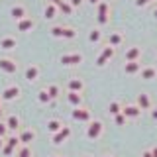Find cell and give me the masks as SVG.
Instances as JSON below:
<instances>
[{"mask_svg":"<svg viewBox=\"0 0 157 157\" xmlns=\"http://www.w3.org/2000/svg\"><path fill=\"white\" fill-rule=\"evenodd\" d=\"M6 126H8V130H18V126H20V120H18V116H8L6 118Z\"/></svg>","mask_w":157,"mask_h":157,"instance_id":"cell-26","label":"cell"},{"mask_svg":"<svg viewBox=\"0 0 157 157\" xmlns=\"http://www.w3.org/2000/svg\"><path fill=\"white\" fill-rule=\"evenodd\" d=\"M6 132H8L6 122H0V137H4V136H6Z\"/></svg>","mask_w":157,"mask_h":157,"instance_id":"cell-34","label":"cell"},{"mask_svg":"<svg viewBox=\"0 0 157 157\" xmlns=\"http://www.w3.org/2000/svg\"><path fill=\"white\" fill-rule=\"evenodd\" d=\"M102 134V122H98V120H92V122H88V128H86V136L90 137V140H96L98 136Z\"/></svg>","mask_w":157,"mask_h":157,"instance_id":"cell-3","label":"cell"},{"mask_svg":"<svg viewBox=\"0 0 157 157\" xmlns=\"http://www.w3.org/2000/svg\"><path fill=\"white\" fill-rule=\"evenodd\" d=\"M67 86H69V92H81L85 85H82V81H81V78H71Z\"/></svg>","mask_w":157,"mask_h":157,"instance_id":"cell-19","label":"cell"},{"mask_svg":"<svg viewBox=\"0 0 157 157\" xmlns=\"http://www.w3.org/2000/svg\"><path fill=\"white\" fill-rule=\"evenodd\" d=\"M0 71L4 73H16L18 71V65L14 59H8V57H0Z\"/></svg>","mask_w":157,"mask_h":157,"instance_id":"cell-4","label":"cell"},{"mask_svg":"<svg viewBox=\"0 0 157 157\" xmlns=\"http://www.w3.org/2000/svg\"><path fill=\"white\" fill-rule=\"evenodd\" d=\"M0 116H2V108H0Z\"/></svg>","mask_w":157,"mask_h":157,"instance_id":"cell-44","label":"cell"},{"mask_svg":"<svg viewBox=\"0 0 157 157\" xmlns=\"http://www.w3.org/2000/svg\"><path fill=\"white\" fill-rule=\"evenodd\" d=\"M104 157H110V155H104Z\"/></svg>","mask_w":157,"mask_h":157,"instance_id":"cell-45","label":"cell"},{"mask_svg":"<svg viewBox=\"0 0 157 157\" xmlns=\"http://www.w3.org/2000/svg\"><path fill=\"white\" fill-rule=\"evenodd\" d=\"M18 144H20L18 137H10L6 144H4V147H2V153L6 155V157H8V155H12V153H14V149L18 147Z\"/></svg>","mask_w":157,"mask_h":157,"instance_id":"cell-10","label":"cell"},{"mask_svg":"<svg viewBox=\"0 0 157 157\" xmlns=\"http://www.w3.org/2000/svg\"><path fill=\"white\" fill-rule=\"evenodd\" d=\"M49 2H51V4H55V6H59V4H61L63 0H49Z\"/></svg>","mask_w":157,"mask_h":157,"instance_id":"cell-38","label":"cell"},{"mask_svg":"<svg viewBox=\"0 0 157 157\" xmlns=\"http://www.w3.org/2000/svg\"><path fill=\"white\" fill-rule=\"evenodd\" d=\"M108 12H110V6H108V2H98V12H96V22L100 24H106L108 22Z\"/></svg>","mask_w":157,"mask_h":157,"instance_id":"cell-2","label":"cell"},{"mask_svg":"<svg viewBox=\"0 0 157 157\" xmlns=\"http://www.w3.org/2000/svg\"><path fill=\"white\" fill-rule=\"evenodd\" d=\"M124 71L128 73V75H136V73H140L141 71L140 61H128L126 65H124Z\"/></svg>","mask_w":157,"mask_h":157,"instance_id":"cell-14","label":"cell"},{"mask_svg":"<svg viewBox=\"0 0 157 157\" xmlns=\"http://www.w3.org/2000/svg\"><path fill=\"white\" fill-rule=\"evenodd\" d=\"M122 114H124L126 118H137V116H140L141 114V110H140V106H134V104H128L126 108H124V110H122Z\"/></svg>","mask_w":157,"mask_h":157,"instance_id":"cell-13","label":"cell"},{"mask_svg":"<svg viewBox=\"0 0 157 157\" xmlns=\"http://www.w3.org/2000/svg\"><path fill=\"white\" fill-rule=\"evenodd\" d=\"M37 75H39V67L37 65H32V67L26 69V78H28V81H36Z\"/></svg>","mask_w":157,"mask_h":157,"instance_id":"cell-23","label":"cell"},{"mask_svg":"<svg viewBox=\"0 0 157 157\" xmlns=\"http://www.w3.org/2000/svg\"><path fill=\"white\" fill-rule=\"evenodd\" d=\"M57 12H59L57 6H55V4H51V2H49L47 6H45V10H43V14H45V18H47V20H53V18L57 16Z\"/></svg>","mask_w":157,"mask_h":157,"instance_id":"cell-22","label":"cell"},{"mask_svg":"<svg viewBox=\"0 0 157 157\" xmlns=\"http://www.w3.org/2000/svg\"><path fill=\"white\" fill-rule=\"evenodd\" d=\"M10 16L20 22V20L28 18V12H26V8H24V6H12V8H10Z\"/></svg>","mask_w":157,"mask_h":157,"instance_id":"cell-11","label":"cell"},{"mask_svg":"<svg viewBox=\"0 0 157 157\" xmlns=\"http://www.w3.org/2000/svg\"><path fill=\"white\" fill-rule=\"evenodd\" d=\"M47 92H49V96H51V100H53V98L59 96V86L57 85H51V86L47 88Z\"/></svg>","mask_w":157,"mask_h":157,"instance_id":"cell-32","label":"cell"},{"mask_svg":"<svg viewBox=\"0 0 157 157\" xmlns=\"http://www.w3.org/2000/svg\"><path fill=\"white\" fill-rule=\"evenodd\" d=\"M88 2H90V4H96V6H98V0H88Z\"/></svg>","mask_w":157,"mask_h":157,"instance_id":"cell-42","label":"cell"},{"mask_svg":"<svg viewBox=\"0 0 157 157\" xmlns=\"http://www.w3.org/2000/svg\"><path fill=\"white\" fill-rule=\"evenodd\" d=\"M86 157H90V155H86Z\"/></svg>","mask_w":157,"mask_h":157,"instance_id":"cell-46","label":"cell"},{"mask_svg":"<svg viewBox=\"0 0 157 157\" xmlns=\"http://www.w3.org/2000/svg\"><path fill=\"white\" fill-rule=\"evenodd\" d=\"M108 110H110V114H112V116H116V114H120V112H122V108H120V104H118V102H110Z\"/></svg>","mask_w":157,"mask_h":157,"instance_id":"cell-30","label":"cell"},{"mask_svg":"<svg viewBox=\"0 0 157 157\" xmlns=\"http://www.w3.org/2000/svg\"><path fill=\"white\" fill-rule=\"evenodd\" d=\"M37 98H39V102H41V104H47V102L51 100V96H49V92H47V90H41Z\"/></svg>","mask_w":157,"mask_h":157,"instance_id":"cell-31","label":"cell"},{"mask_svg":"<svg viewBox=\"0 0 157 157\" xmlns=\"http://www.w3.org/2000/svg\"><path fill=\"white\" fill-rule=\"evenodd\" d=\"M153 16H155V18H157V10H155V12H153Z\"/></svg>","mask_w":157,"mask_h":157,"instance_id":"cell-43","label":"cell"},{"mask_svg":"<svg viewBox=\"0 0 157 157\" xmlns=\"http://www.w3.org/2000/svg\"><path fill=\"white\" fill-rule=\"evenodd\" d=\"M73 118H75V120H78V122H90V112L78 106V108H75V110H73Z\"/></svg>","mask_w":157,"mask_h":157,"instance_id":"cell-9","label":"cell"},{"mask_svg":"<svg viewBox=\"0 0 157 157\" xmlns=\"http://www.w3.org/2000/svg\"><path fill=\"white\" fill-rule=\"evenodd\" d=\"M114 122H116L118 126H124V124H126V116L120 112V114H116V116H114Z\"/></svg>","mask_w":157,"mask_h":157,"instance_id":"cell-33","label":"cell"},{"mask_svg":"<svg viewBox=\"0 0 157 157\" xmlns=\"http://www.w3.org/2000/svg\"><path fill=\"white\" fill-rule=\"evenodd\" d=\"M151 157H157V145L153 147V149H151Z\"/></svg>","mask_w":157,"mask_h":157,"instance_id":"cell-37","label":"cell"},{"mask_svg":"<svg viewBox=\"0 0 157 157\" xmlns=\"http://www.w3.org/2000/svg\"><path fill=\"white\" fill-rule=\"evenodd\" d=\"M122 41H124V36H122V33H118V32H114V33H110V36H108V45H110V47L120 45Z\"/></svg>","mask_w":157,"mask_h":157,"instance_id":"cell-18","label":"cell"},{"mask_svg":"<svg viewBox=\"0 0 157 157\" xmlns=\"http://www.w3.org/2000/svg\"><path fill=\"white\" fill-rule=\"evenodd\" d=\"M57 10H59V12H63L65 16H71V14H73V6L67 2V0H63V2L57 6Z\"/></svg>","mask_w":157,"mask_h":157,"instance_id":"cell-24","label":"cell"},{"mask_svg":"<svg viewBox=\"0 0 157 157\" xmlns=\"http://www.w3.org/2000/svg\"><path fill=\"white\" fill-rule=\"evenodd\" d=\"M0 47H2V49H14V47H16V39H14V37H2Z\"/></svg>","mask_w":157,"mask_h":157,"instance_id":"cell-25","label":"cell"},{"mask_svg":"<svg viewBox=\"0 0 157 157\" xmlns=\"http://www.w3.org/2000/svg\"><path fill=\"white\" fill-rule=\"evenodd\" d=\"M59 61H61L63 65H78V63L82 61V55L81 53H67V55H61Z\"/></svg>","mask_w":157,"mask_h":157,"instance_id":"cell-6","label":"cell"},{"mask_svg":"<svg viewBox=\"0 0 157 157\" xmlns=\"http://www.w3.org/2000/svg\"><path fill=\"white\" fill-rule=\"evenodd\" d=\"M141 157H151V151H144V155Z\"/></svg>","mask_w":157,"mask_h":157,"instance_id":"cell-39","label":"cell"},{"mask_svg":"<svg viewBox=\"0 0 157 157\" xmlns=\"http://www.w3.org/2000/svg\"><path fill=\"white\" fill-rule=\"evenodd\" d=\"M51 36L55 37H65V39H75L77 32L73 28H63V26H53L51 28Z\"/></svg>","mask_w":157,"mask_h":157,"instance_id":"cell-1","label":"cell"},{"mask_svg":"<svg viewBox=\"0 0 157 157\" xmlns=\"http://www.w3.org/2000/svg\"><path fill=\"white\" fill-rule=\"evenodd\" d=\"M137 106H140V110H149L151 108V100L145 92H141V94L137 96Z\"/></svg>","mask_w":157,"mask_h":157,"instance_id":"cell-16","label":"cell"},{"mask_svg":"<svg viewBox=\"0 0 157 157\" xmlns=\"http://www.w3.org/2000/svg\"><path fill=\"white\" fill-rule=\"evenodd\" d=\"M67 100L71 102V104L75 106V108H78V106L82 104V96H81V92H69V94H67Z\"/></svg>","mask_w":157,"mask_h":157,"instance_id":"cell-20","label":"cell"},{"mask_svg":"<svg viewBox=\"0 0 157 157\" xmlns=\"http://www.w3.org/2000/svg\"><path fill=\"white\" fill-rule=\"evenodd\" d=\"M100 37H102V33H100V29H98V28H94V29L88 32V41H90V43L100 41Z\"/></svg>","mask_w":157,"mask_h":157,"instance_id":"cell-27","label":"cell"},{"mask_svg":"<svg viewBox=\"0 0 157 157\" xmlns=\"http://www.w3.org/2000/svg\"><path fill=\"white\" fill-rule=\"evenodd\" d=\"M47 128H49V132H53V134H57V132H59V130L63 128V124H61L59 120H49V122H47Z\"/></svg>","mask_w":157,"mask_h":157,"instance_id":"cell-28","label":"cell"},{"mask_svg":"<svg viewBox=\"0 0 157 157\" xmlns=\"http://www.w3.org/2000/svg\"><path fill=\"white\" fill-rule=\"evenodd\" d=\"M4 144H6V141H4L2 137H0V149H2V147H4Z\"/></svg>","mask_w":157,"mask_h":157,"instance_id":"cell-41","label":"cell"},{"mask_svg":"<svg viewBox=\"0 0 157 157\" xmlns=\"http://www.w3.org/2000/svg\"><path fill=\"white\" fill-rule=\"evenodd\" d=\"M32 28H33V20L32 18H24V20L18 22V29H20V32H29Z\"/></svg>","mask_w":157,"mask_h":157,"instance_id":"cell-21","label":"cell"},{"mask_svg":"<svg viewBox=\"0 0 157 157\" xmlns=\"http://www.w3.org/2000/svg\"><path fill=\"white\" fill-rule=\"evenodd\" d=\"M151 116H153V120H157V110H153V112H151Z\"/></svg>","mask_w":157,"mask_h":157,"instance_id":"cell-40","label":"cell"},{"mask_svg":"<svg viewBox=\"0 0 157 157\" xmlns=\"http://www.w3.org/2000/svg\"><path fill=\"white\" fill-rule=\"evenodd\" d=\"M69 136H71V128H61L57 134H53V140H51V141L59 145V144H63V141H65Z\"/></svg>","mask_w":157,"mask_h":157,"instance_id":"cell-8","label":"cell"},{"mask_svg":"<svg viewBox=\"0 0 157 157\" xmlns=\"http://www.w3.org/2000/svg\"><path fill=\"white\" fill-rule=\"evenodd\" d=\"M141 57V49L140 47H130L126 51V61H140Z\"/></svg>","mask_w":157,"mask_h":157,"instance_id":"cell-15","label":"cell"},{"mask_svg":"<svg viewBox=\"0 0 157 157\" xmlns=\"http://www.w3.org/2000/svg\"><path fill=\"white\" fill-rule=\"evenodd\" d=\"M151 0H136V6H145V4H149Z\"/></svg>","mask_w":157,"mask_h":157,"instance_id":"cell-36","label":"cell"},{"mask_svg":"<svg viewBox=\"0 0 157 157\" xmlns=\"http://www.w3.org/2000/svg\"><path fill=\"white\" fill-rule=\"evenodd\" d=\"M112 55H114V47H110V45L104 47V49H102V53H100V55H98V59H96V65H98V67L106 65V63L112 59Z\"/></svg>","mask_w":157,"mask_h":157,"instance_id":"cell-5","label":"cell"},{"mask_svg":"<svg viewBox=\"0 0 157 157\" xmlns=\"http://www.w3.org/2000/svg\"><path fill=\"white\" fill-rule=\"evenodd\" d=\"M18 96H20V86L18 85H10V86L4 88V92H2L4 100H16Z\"/></svg>","mask_w":157,"mask_h":157,"instance_id":"cell-7","label":"cell"},{"mask_svg":"<svg viewBox=\"0 0 157 157\" xmlns=\"http://www.w3.org/2000/svg\"><path fill=\"white\" fill-rule=\"evenodd\" d=\"M140 75H141V78H145V81H151V78H155V75H157V69L155 67H144L140 71Z\"/></svg>","mask_w":157,"mask_h":157,"instance_id":"cell-17","label":"cell"},{"mask_svg":"<svg viewBox=\"0 0 157 157\" xmlns=\"http://www.w3.org/2000/svg\"><path fill=\"white\" fill-rule=\"evenodd\" d=\"M33 137H36V132H33V130H24V132H20L18 140H20L22 145H28L29 141H33Z\"/></svg>","mask_w":157,"mask_h":157,"instance_id":"cell-12","label":"cell"},{"mask_svg":"<svg viewBox=\"0 0 157 157\" xmlns=\"http://www.w3.org/2000/svg\"><path fill=\"white\" fill-rule=\"evenodd\" d=\"M85 2V0H69V4H71L73 8H77V6H81V4Z\"/></svg>","mask_w":157,"mask_h":157,"instance_id":"cell-35","label":"cell"},{"mask_svg":"<svg viewBox=\"0 0 157 157\" xmlns=\"http://www.w3.org/2000/svg\"><path fill=\"white\" fill-rule=\"evenodd\" d=\"M18 157H32V151H29V147H28V145H20Z\"/></svg>","mask_w":157,"mask_h":157,"instance_id":"cell-29","label":"cell"}]
</instances>
